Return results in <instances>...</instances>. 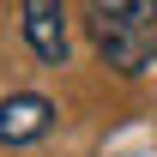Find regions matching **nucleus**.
Instances as JSON below:
<instances>
[{
	"label": "nucleus",
	"mask_w": 157,
	"mask_h": 157,
	"mask_svg": "<svg viewBox=\"0 0 157 157\" xmlns=\"http://www.w3.org/2000/svg\"><path fill=\"white\" fill-rule=\"evenodd\" d=\"M91 18H115V24H139V30H157V0H85Z\"/></svg>",
	"instance_id": "4"
},
{
	"label": "nucleus",
	"mask_w": 157,
	"mask_h": 157,
	"mask_svg": "<svg viewBox=\"0 0 157 157\" xmlns=\"http://www.w3.org/2000/svg\"><path fill=\"white\" fill-rule=\"evenodd\" d=\"M91 42L97 55L115 67L121 78H139L157 55V30H139V24H115V18H91Z\"/></svg>",
	"instance_id": "1"
},
{
	"label": "nucleus",
	"mask_w": 157,
	"mask_h": 157,
	"mask_svg": "<svg viewBox=\"0 0 157 157\" xmlns=\"http://www.w3.org/2000/svg\"><path fill=\"white\" fill-rule=\"evenodd\" d=\"M24 12V42H30V55L48 60V67H67V0H18Z\"/></svg>",
	"instance_id": "2"
},
{
	"label": "nucleus",
	"mask_w": 157,
	"mask_h": 157,
	"mask_svg": "<svg viewBox=\"0 0 157 157\" xmlns=\"http://www.w3.org/2000/svg\"><path fill=\"white\" fill-rule=\"evenodd\" d=\"M48 127H55L48 97H36V91L0 97V145H36V139H48Z\"/></svg>",
	"instance_id": "3"
}]
</instances>
